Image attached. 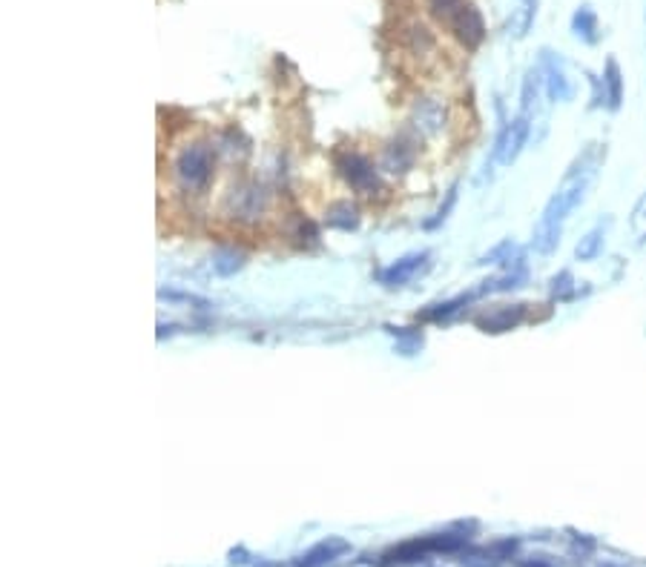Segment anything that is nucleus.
<instances>
[{
	"mask_svg": "<svg viewBox=\"0 0 646 567\" xmlns=\"http://www.w3.org/2000/svg\"><path fill=\"white\" fill-rule=\"evenodd\" d=\"M598 170H601V150H598V143H589L586 150L574 158V163L566 170L558 190L552 192L549 204L543 207L541 218H537L534 232H532L534 252L552 255L558 249L569 215L586 200V192L591 190V184H595Z\"/></svg>",
	"mask_w": 646,
	"mask_h": 567,
	"instance_id": "obj_1",
	"label": "nucleus"
},
{
	"mask_svg": "<svg viewBox=\"0 0 646 567\" xmlns=\"http://www.w3.org/2000/svg\"><path fill=\"white\" fill-rule=\"evenodd\" d=\"M469 536L462 533H434V536H420V539H408L391 551L383 553V564L385 567H397V564H417L425 556L434 553H460Z\"/></svg>",
	"mask_w": 646,
	"mask_h": 567,
	"instance_id": "obj_2",
	"label": "nucleus"
},
{
	"mask_svg": "<svg viewBox=\"0 0 646 567\" xmlns=\"http://www.w3.org/2000/svg\"><path fill=\"white\" fill-rule=\"evenodd\" d=\"M175 175L184 190L199 192L213 178V150L207 143H190L187 150L175 158Z\"/></svg>",
	"mask_w": 646,
	"mask_h": 567,
	"instance_id": "obj_3",
	"label": "nucleus"
},
{
	"mask_svg": "<svg viewBox=\"0 0 646 567\" xmlns=\"http://www.w3.org/2000/svg\"><path fill=\"white\" fill-rule=\"evenodd\" d=\"M336 170L343 175L345 184L353 190V192H363V195H373L383 190V181H380V172H376L373 163L359 155V152H343L336 158Z\"/></svg>",
	"mask_w": 646,
	"mask_h": 567,
	"instance_id": "obj_4",
	"label": "nucleus"
},
{
	"mask_svg": "<svg viewBox=\"0 0 646 567\" xmlns=\"http://www.w3.org/2000/svg\"><path fill=\"white\" fill-rule=\"evenodd\" d=\"M267 198H271L267 187L259 184V181H250V184L230 190V195L224 200V212L230 218H236V221H256V218H262V212L267 210Z\"/></svg>",
	"mask_w": 646,
	"mask_h": 567,
	"instance_id": "obj_5",
	"label": "nucleus"
},
{
	"mask_svg": "<svg viewBox=\"0 0 646 567\" xmlns=\"http://www.w3.org/2000/svg\"><path fill=\"white\" fill-rule=\"evenodd\" d=\"M541 72H543V86H546V95L549 101H569L571 98V81L566 78V64L558 52H552V49H543L541 52Z\"/></svg>",
	"mask_w": 646,
	"mask_h": 567,
	"instance_id": "obj_6",
	"label": "nucleus"
},
{
	"mask_svg": "<svg viewBox=\"0 0 646 567\" xmlns=\"http://www.w3.org/2000/svg\"><path fill=\"white\" fill-rule=\"evenodd\" d=\"M452 32H454V38L465 46V49H477L482 44V38H486V21H482V15L480 9L472 4V0H465V6L457 12V17L452 24Z\"/></svg>",
	"mask_w": 646,
	"mask_h": 567,
	"instance_id": "obj_7",
	"label": "nucleus"
},
{
	"mask_svg": "<svg viewBox=\"0 0 646 567\" xmlns=\"http://www.w3.org/2000/svg\"><path fill=\"white\" fill-rule=\"evenodd\" d=\"M351 553V542L343 539V536H328V539H322L316 542L313 547H308L296 562L293 567H328L333 562H339L343 556Z\"/></svg>",
	"mask_w": 646,
	"mask_h": 567,
	"instance_id": "obj_8",
	"label": "nucleus"
},
{
	"mask_svg": "<svg viewBox=\"0 0 646 567\" xmlns=\"http://www.w3.org/2000/svg\"><path fill=\"white\" fill-rule=\"evenodd\" d=\"M526 313H529L526 304H502V307L489 309L486 316H480L474 324L480 327L482 333L500 336V333H512V330H517V327L526 321Z\"/></svg>",
	"mask_w": 646,
	"mask_h": 567,
	"instance_id": "obj_9",
	"label": "nucleus"
},
{
	"mask_svg": "<svg viewBox=\"0 0 646 567\" xmlns=\"http://www.w3.org/2000/svg\"><path fill=\"white\" fill-rule=\"evenodd\" d=\"M428 259L431 255L428 252H408L403 255V259H397L391 267H385L380 276V284L388 287V289H397V287H405L414 276H420V272L428 267Z\"/></svg>",
	"mask_w": 646,
	"mask_h": 567,
	"instance_id": "obj_10",
	"label": "nucleus"
},
{
	"mask_svg": "<svg viewBox=\"0 0 646 567\" xmlns=\"http://www.w3.org/2000/svg\"><path fill=\"white\" fill-rule=\"evenodd\" d=\"M529 281V272H526V261L520 259V261H514L512 267H502V272L500 276H494V279H486L482 281L474 292L477 296H497V292H512V289H520Z\"/></svg>",
	"mask_w": 646,
	"mask_h": 567,
	"instance_id": "obj_11",
	"label": "nucleus"
},
{
	"mask_svg": "<svg viewBox=\"0 0 646 567\" xmlns=\"http://www.w3.org/2000/svg\"><path fill=\"white\" fill-rule=\"evenodd\" d=\"M517 551V539H500L489 547H477L462 556L465 567H500L502 562H509Z\"/></svg>",
	"mask_w": 646,
	"mask_h": 567,
	"instance_id": "obj_12",
	"label": "nucleus"
},
{
	"mask_svg": "<svg viewBox=\"0 0 646 567\" xmlns=\"http://www.w3.org/2000/svg\"><path fill=\"white\" fill-rule=\"evenodd\" d=\"M411 123L420 135H434L442 130L445 123V109L437 98H422L414 106V115H411Z\"/></svg>",
	"mask_w": 646,
	"mask_h": 567,
	"instance_id": "obj_13",
	"label": "nucleus"
},
{
	"mask_svg": "<svg viewBox=\"0 0 646 567\" xmlns=\"http://www.w3.org/2000/svg\"><path fill=\"white\" fill-rule=\"evenodd\" d=\"M414 167V146L408 141H393L388 150L383 152V170L385 172H393V175H403Z\"/></svg>",
	"mask_w": 646,
	"mask_h": 567,
	"instance_id": "obj_14",
	"label": "nucleus"
},
{
	"mask_svg": "<svg viewBox=\"0 0 646 567\" xmlns=\"http://www.w3.org/2000/svg\"><path fill=\"white\" fill-rule=\"evenodd\" d=\"M571 32L578 34L586 44H598L601 41V26H598V15L589 4L578 6V12L571 15Z\"/></svg>",
	"mask_w": 646,
	"mask_h": 567,
	"instance_id": "obj_15",
	"label": "nucleus"
},
{
	"mask_svg": "<svg viewBox=\"0 0 646 567\" xmlns=\"http://www.w3.org/2000/svg\"><path fill=\"white\" fill-rule=\"evenodd\" d=\"M606 227H609V221H601V224L591 227V230L581 238V241H578V247H574V259H578V261H595L598 255L603 252Z\"/></svg>",
	"mask_w": 646,
	"mask_h": 567,
	"instance_id": "obj_16",
	"label": "nucleus"
},
{
	"mask_svg": "<svg viewBox=\"0 0 646 567\" xmlns=\"http://www.w3.org/2000/svg\"><path fill=\"white\" fill-rule=\"evenodd\" d=\"M603 89H606V106L612 109H621L623 103V75H621V66L615 58L606 61V69H603Z\"/></svg>",
	"mask_w": 646,
	"mask_h": 567,
	"instance_id": "obj_17",
	"label": "nucleus"
},
{
	"mask_svg": "<svg viewBox=\"0 0 646 567\" xmlns=\"http://www.w3.org/2000/svg\"><path fill=\"white\" fill-rule=\"evenodd\" d=\"M325 224L333 227V230H343V232H351L359 227V210L351 204V200H336V204L328 207V215H325Z\"/></svg>",
	"mask_w": 646,
	"mask_h": 567,
	"instance_id": "obj_18",
	"label": "nucleus"
},
{
	"mask_svg": "<svg viewBox=\"0 0 646 567\" xmlns=\"http://www.w3.org/2000/svg\"><path fill=\"white\" fill-rule=\"evenodd\" d=\"M247 264V255L242 249H233V247H224V249H215L213 252V272L215 276H236L239 269H244Z\"/></svg>",
	"mask_w": 646,
	"mask_h": 567,
	"instance_id": "obj_19",
	"label": "nucleus"
},
{
	"mask_svg": "<svg viewBox=\"0 0 646 567\" xmlns=\"http://www.w3.org/2000/svg\"><path fill=\"white\" fill-rule=\"evenodd\" d=\"M523 259V252H520V247L512 241V238H506V241H500L494 249H489L486 255H480V267H486V264H502V267H512L514 261Z\"/></svg>",
	"mask_w": 646,
	"mask_h": 567,
	"instance_id": "obj_20",
	"label": "nucleus"
},
{
	"mask_svg": "<svg viewBox=\"0 0 646 567\" xmlns=\"http://www.w3.org/2000/svg\"><path fill=\"white\" fill-rule=\"evenodd\" d=\"M472 298H477V292H469V296H457V298H452V301H442V304L428 307L425 313H422V321H445V318H452V316L460 313V309L469 304Z\"/></svg>",
	"mask_w": 646,
	"mask_h": 567,
	"instance_id": "obj_21",
	"label": "nucleus"
},
{
	"mask_svg": "<svg viewBox=\"0 0 646 567\" xmlns=\"http://www.w3.org/2000/svg\"><path fill=\"white\" fill-rule=\"evenodd\" d=\"M537 6H541V0H520V9L512 21L514 38H526L529 34V29L534 26V17H537Z\"/></svg>",
	"mask_w": 646,
	"mask_h": 567,
	"instance_id": "obj_22",
	"label": "nucleus"
},
{
	"mask_svg": "<svg viewBox=\"0 0 646 567\" xmlns=\"http://www.w3.org/2000/svg\"><path fill=\"white\" fill-rule=\"evenodd\" d=\"M465 6V0H428V9H431V15L437 17L440 24H452L454 17H457V12Z\"/></svg>",
	"mask_w": 646,
	"mask_h": 567,
	"instance_id": "obj_23",
	"label": "nucleus"
},
{
	"mask_svg": "<svg viewBox=\"0 0 646 567\" xmlns=\"http://www.w3.org/2000/svg\"><path fill=\"white\" fill-rule=\"evenodd\" d=\"M454 204H457V184H454V187H448L445 200L440 204V210L434 212V218H428V221H425V230H437L440 224H445V221H448V215H452V210H454Z\"/></svg>",
	"mask_w": 646,
	"mask_h": 567,
	"instance_id": "obj_24",
	"label": "nucleus"
},
{
	"mask_svg": "<svg viewBox=\"0 0 646 567\" xmlns=\"http://www.w3.org/2000/svg\"><path fill=\"white\" fill-rule=\"evenodd\" d=\"M552 298H558V301L574 298V279H571L569 269L558 272V276L552 279Z\"/></svg>",
	"mask_w": 646,
	"mask_h": 567,
	"instance_id": "obj_25",
	"label": "nucleus"
},
{
	"mask_svg": "<svg viewBox=\"0 0 646 567\" xmlns=\"http://www.w3.org/2000/svg\"><path fill=\"white\" fill-rule=\"evenodd\" d=\"M534 562H520V567H554L552 562H543L546 556H532Z\"/></svg>",
	"mask_w": 646,
	"mask_h": 567,
	"instance_id": "obj_26",
	"label": "nucleus"
},
{
	"mask_svg": "<svg viewBox=\"0 0 646 567\" xmlns=\"http://www.w3.org/2000/svg\"><path fill=\"white\" fill-rule=\"evenodd\" d=\"M606 567H612V564H606Z\"/></svg>",
	"mask_w": 646,
	"mask_h": 567,
	"instance_id": "obj_27",
	"label": "nucleus"
}]
</instances>
